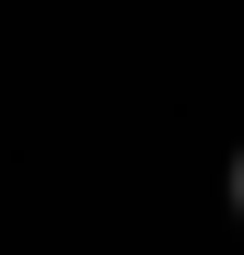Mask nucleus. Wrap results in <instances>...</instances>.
<instances>
[{
	"mask_svg": "<svg viewBox=\"0 0 244 255\" xmlns=\"http://www.w3.org/2000/svg\"><path fill=\"white\" fill-rule=\"evenodd\" d=\"M233 209H244V162H233Z\"/></svg>",
	"mask_w": 244,
	"mask_h": 255,
	"instance_id": "1",
	"label": "nucleus"
}]
</instances>
